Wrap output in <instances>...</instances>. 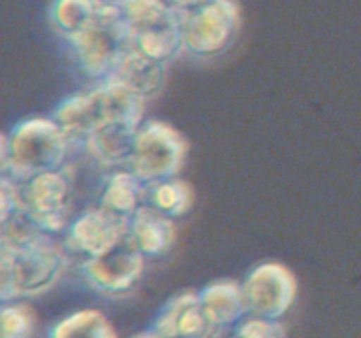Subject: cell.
<instances>
[{"label":"cell","instance_id":"10","mask_svg":"<svg viewBox=\"0 0 361 338\" xmlns=\"http://www.w3.org/2000/svg\"><path fill=\"white\" fill-rule=\"evenodd\" d=\"M129 234V218L101 206L83 211L67 229V246L85 259L99 257Z\"/></svg>","mask_w":361,"mask_h":338},{"label":"cell","instance_id":"26","mask_svg":"<svg viewBox=\"0 0 361 338\" xmlns=\"http://www.w3.org/2000/svg\"><path fill=\"white\" fill-rule=\"evenodd\" d=\"M94 2H97V4H118L120 0H94Z\"/></svg>","mask_w":361,"mask_h":338},{"label":"cell","instance_id":"3","mask_svg":"<svg viewBox=\"0 0 361 338\" xmlns=\"http://www.w3.org/2000/svg\"><path fill=\"white\" fill-rule=\"evenodd\" d=\"M66 254L49 234L18 246H0V298L13 303L49 291L66 270Z\"/></svg>","mask_w":361,"mask_h":338},{"label":"cell","instance_id":"6","mask_svg":"<svg viewBox=\"0 0 361 338\" xmlns=\"http://www.w3.org/2000/svg\"><path fill=\"white\" fill-rule=\"evenodd\" d=\"M240 27L236 0H207L194 9L183 11V49L196 56H212L231 44Z\"/></svg>","mask_w":361,"mask_h":338},{"label":"cell","instance_id":"21","mask_svg":"<svg viewBox=\"0 0 361 338\" xmlns=\"http://www.w3.org/2000/svg\"><path fill=\"white\" fill-rule=\"evenodd\" d=\"M118 7L133 34L159 25L173 11L168 0H120Z\"/></svg>","mask_w":361,"mask_h":338},{"label":"cell","instance_id":"25","mask_svg":"<svg viewBox=\"0 0 361 338\" xmlns=\"http://www.w3.org/2000/svg\"><path fill=\"white\" fill-rule=\"evenodd\" d=\"M133 338H162V337H159L154 330H148V331H145V333L136 334V337H133Z\"/></svg>","mask_w":361,"mask_h":338},{"label":"cell","instance_id":"16","mask_svg":"<svg viewBox=\"0 0 361 338\" xmlns=\"http://www.w3.org/2000/svg\"><path fill=\"white\" fill-rule=\"evenodd\" d=\"M182 18L183 11L173 7L164 21L134 34V48L159 63L171 60L183 49Z\"/></svg>","mask_w":361,"mask_h":338},{"label":"cell","instance_id":"12","mask_svg":"<svg viewBox=\"0 0 361 338\" xmlns=\"http://www.w3.org/2000/svg\"><path fill=\"white\" fill-rule=\"evenodd\" d=\"M129 234L145 257L164 256L176 242L175 218L145 203L129 218Z\"/></svg>","mask_w":361,"mask_h":338},{"label":"cell","instance_id":"5","mask_svg":"<svg viewBox=\"0 0 361 338\" xmlns=\"http://www.w3.org/2000/svg\"><path fill=\"white\" fill-rule=\"evenodd\" d=\"M185 137L169 123L148 120L137 129L129 169L143 185L176 178L185 164Z\"/></svg>","mask_w":361,"mask_h":338},{"label":"cell","instance_id":"23","mask_svg":"<svg viewBox=\"0 0 361 338\" xmlns=\"http://www.w3.org/2000/svg\"><path fill=\"white\" fill-rule=\"evenodd\" d=\"M233 338H286V331L279 320L249 317L233 327Z\"/></svg>","mask_w":361,"mask_h":338},{"label":"cell","instance_id":"1","mask_svg":"<svg viewBox=\"0 0 361 338\" xmlns=\"http://www.w3.org/2000/svg\"><path fill=\"white\" fill-rule=\"evenodd\" d=\"M145 99L113 80L99 81L92 90L66 99L51 118L59 123L71 143H83L90 134L113 123L141 127Z\"/></svg>","mask_w":361,"mask_h":338},{"label":"cell","instance_id":"2","mask_svg":"<svg viewBox=\"0 0 361 338\" xmlns=\"http://www.w3.org/2000/svg\"><path fill=\"white\" fill-rule=\"evenodd\" d=\"M71 139L53 118H28L0 139L2 176L23 183L44 173L60 171L71 150Z\"/></svg>","mask_w":361,"mask_h":338},{"label":"cell","instance_id":"19","mask_svg":"<svg viewBox=\"0 0 361 338\" xmlns=\"http://www.w3.org/2000/svg\"><path fill=\"white\" fill-rule=\"evenodd\" d=\"M49 338H118V334L99 310L87 308L78 310L55 324Z\"/></svg>","mask_w":361,"mask_h":338},{"label":"cell","instance_id":"20","mask_svg":"<svg viewBox=\"0 0 361 338\" xmlns=\"http://www.w3.org/2000/svg\"><path fill=\"white\" fill-rule=\"evenodd\" d=\"M97 2L94 0H55L51 7V21L60 34L73 39L94 20Z\"/></svg>","mask_w":361,"mask_h":338},{"label":"cell","instance_id":"24","mask_svg":"<svg viewBox=\"0 0 361 338\" xmlns=\"http://www.w3.org/2000/svg\"><path fill=\"white\" fill-rule=\"evenodd\" d=\"M203 2H207V0H168L169 6L175 7V9H180V11L194 9V7L201 6Z\"/></svg>","mask_w":361,"mask_h":338},{"label":"cell","instance_id":"8","mask_svg":"<svg viewBox=\"0 0 361 338\" xmlns=\"http://www.w3.org/2000/svg\"><path fill=\"white\" fill-rule=\"evenodd\" d=\"M250 317L279 320L296 299V278L284 264L263 263L254 268L242 284Z\"/></svg>","mask_w":361,"mask_h":338},{"label":"cell","instance_id":"9","mask_svg":"<svg viewBox=\"0 0 361 338\" xmlns=\"http://www.w3.org/2000/svg\"><path fill=\"white\" fill-rule=\"evenodd\" d=\"M145 270V256L130 234L123 236L113 249L99 257L85 259L81 273L97 292L118 296L130 291Z\"/></svg>","mask_w":361,"mask_h":338},{"label":"cell","instance_id":"13","mask_svg":"<svg viewBox=\"0 0 361 338\" xmlns=\"http://www.w3.org/2000/svg\"><path fill=\"white\" fill-rule=\"evenodd\" d=\"M197 294L201 308L215 330H231L238 326L245 315H249L242 285L236 282H214Z\"/></svg>","mask_w":361,"mask_h":338},{"label":"cell","instance_id":"7","mask_svg":"<svg viewBox=\"0 0 361 338\" xmlns=\"http://www.w3.org/2000/svg\"><path fill=\"white\" fill-rule=\"evenodd\" d=\"M73 199V182L62 169L20 183L21 211L48 234L69 229Z\"/></svg>","mask_w":361,"mask_h":338},{"label":"cell","instance_id":"4","mask_svg":"<svg viewBox=\"0 0 361 338\" xmlns=\"http://www.w3.org/2000/svg\"><path fill=\"white\" fill-rule=\"evenodd\" d=\"M69 42L81 73L92 80L104 81L134 48V34L118 4H97L90 25Z\"/></svg>","mask_w":361,"mask_h":338},{"label":"cell","instance_id":"22","mask_svg":"<svg viewBox=\"0 0 361 338\" xmlns=\"http://www.w3.org/2000/svg\"><path fill=\"white\" fill-rule=\"evenodd\" d=\"M34 315L21 303H4L0 312V338H30Z\"/></svg>","mask_w":361,"mask_h":338},{"label":"cell","instance_id":"17","mask_svg":"<svg viewBox=\"0 0 361 338\" xmlns=\"http://www.w3.org/2000/svg\"><path fill=\"white\" fill-rule=\"evenodd\" d=\"M145 192L147 185H143L129 169L115 171L104 182L97 206L120 217L130 218L137 208L145 204Z\"/></svg>","mask_w":361,"mask_h":338},{"label":"cell","instance_id":"18","mask_svg":"<svg viewBox=\"0 0 361 338\" xmlns=\"http://www.w3.org/2000/svg\"><path fill=\"white\" fill-rule=\"evenodd\" d=\"M145 203L154 206L171 218H178L189 213L194 204V190L187 182L178 178L147 185Z\"/></svg>","mask_w":361,"mask_h":338},{"label":"cell","instance_id":"14","mask_svg":"<svg viewBox=\"0 0 361 338\" xmlns=\"http://www.w3.org/2000/svg\"><path fill=\"white\" fill-rule=\"evenodd\" d=\"M137 129L140 127L126 125V123H113V125L102 127L83 141L85 154L102 168H113V165L122 164L129 165Z\"/></svg>","mask_w":361,"mask_h":338},{"label":"cell","instance_id":"11","mask_svg":"<svg viewBox=\"0 0 361 338\" xmlns=\"http://www.w3.org/2000/svg\"><path fill=\"white\" fill-rule=\"evenodd\" d=\"M152 330L162 338H210L217 331L208 323L197 292H183L169 299Z\"/></svg>","mask_w":361,"mask_h":338},{"label":"cell","instance_id":"15","mask_svg":"<svg viewBox=\"0 0 361 338\" xmlns=\"http://www.w3.org/2000/svg\"><path fill=\"white\" fill-rule=\"evenodd\" d=\"M164 63L152 60L136 48L130 49L108 80L116 81L141 99H150L164 83Z\"/></svg>","mask_w":361,"mask_h":338}]
</instances>
